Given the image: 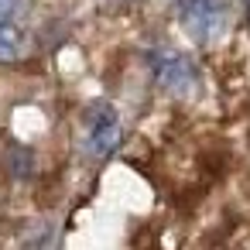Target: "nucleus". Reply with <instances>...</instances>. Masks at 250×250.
Listing matches in <instances>:
<instances>
[{
	"label": "nucleus",
	"instance_id": "f257e3e1",
	"mask_svg": "<svg viewBox=\"0 0 250 250\" xmlns=\"http://www.w3.org/2000/svg\"><path fill=\"white\" fill-rule=\"evenodd\" d=\"M178 21L192 42L212 45L229 28V7L226 0H178Z\"/></svg>",
	"mask_w": 250,
	"mask_h": 250
},
{
	"label": "nucleus",
	"instance_id": "f03ea898",
	"mask_svg": "<svg viewBox=\"0 0 250 250\" xmlns=\"http://www.w3.org/2000/svg\"><path fill=\"white\" fill-rule=\"evenodd\" d=\"M147 65H151V76H154V83L165 89V93H171V96H192L195 93V86H199V69H195V62L185 55V52H178V48H154L151 55H147Z\"/></svg>",
	"mask_w": 250,
	"mask_h": 250
},
{
	"label": "nucleus",
	"instance_id": "7ed1b4c3",
	"mask_svg": "<svg viewBox=\"0 0 250 250\" xmlns=\"http://www.w3.org/2000/svg\"><path fill=\"white\" fill-rule=\"evenodd\" d=\"M86 120H89V130H86V151L96 154V158H106V154L120 144V137H124V127H120L117 110L103 103V106H93Z\"/></svg>",
	"mask_w": 250,
	"mask_h": 250
},
{
	"label": "nucleus",
	"instance_id": "20e7f679",
	"mask_svg": "<svg viewBox=\"0 0 250 250\" xmlns=\"http://www.w3.org/2000/svg\"><path fill=\"white\" fill-rule=\"evenodd\" d=\"M28 48V35L18 28V21H0V65L21 62Z\"/></svg>",
	"mask_w": 250,
	"mask_h": 250
},
{
	"label": "nucleus",
	"instance_id": "39448f33",
	"mask_svg": "<svg viewBox=\"0 0 250 250\" xmlns=\"http://www.w3.org/2000/svg\"><path fill=\"white\" fill-rule=\"evenodd\" d=\"M28 7V0H0V21H18Z\"/></svg>",
	"mask_w": 250,
	"mask_h": 250
}]
</instances>
